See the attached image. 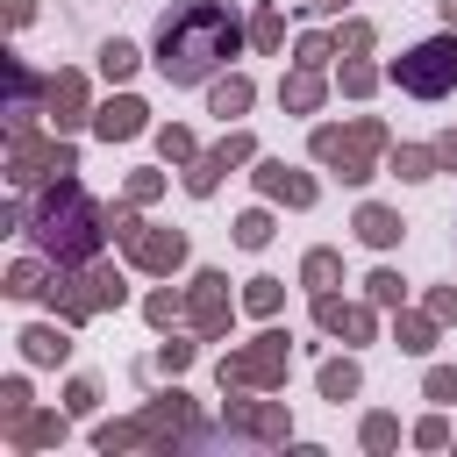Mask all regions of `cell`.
I'll list each match as a JSON object with an SVG mask.
<instances>
[{
  "instance_id": "20",
  "label": "cell",
  "mask_w": 457,
  "mask_h": 457,
  "mask_svg": "<svg viewBox=\"0 0 457 457\" xmlns=\"http://www.w3.org/2000/svg\"><path fill=\"white\" fill-rule=\"evenodd\" d=\"M428 393L436 400H457V371H428Z\"/></svg>"
},
{
  "instance_id": "9",
  "label": "cell",
  "mask_w": 457,
  "mask_h": 457,
  "mask_svg": "<svg viewBox=\"0 0 457 457\" xmlns=\"http://www.w3.org/2000/svg\"><path fill=\"white\" fill-rule=\"evenodd\" d=\"M243 107H250V79H221V86H214V114L228 121V114H243Z\"/></svg>"
},
{
  "instance_id": "21",
  "label": "cell",
  "mask_w": 457,
  "mask_h": 457,
  "mask_svg": "<svg viewBox=\"0 0 457 457\" xmlns=\"http://www.w3.org/2000/svg\"><path fill=\"white\" fill-rule=\"evenodd\" d=\"M436 157H443V164H457V136H443V143H436Z\"/></svg>"
},
{
  "instance_id": "12",
  "label": "cell",
  "mask_w": 457,
  "mask_h": 457,
  "mask_svg": "<svg viewBox=\"0 0 457 457\" xmlns=\"http://www.w3.org/2000/svg\"><path fill=\"white\" fill-rule=\"evenodd\" d=\"M21 343H29V357H36V364H50V357H64V336H57V328H29Z\"/></svg>"
},
{
  "instance_id": "22",
  "label": "cell",
  "mask_w": 457,
  "mask_h": 457,
  "mask_svg": "<svg viewBox=\"0 0 457 457\" xmlns=\"http://www.w3.org/2000/svg\"><path fill=\"white\" fill-rule=\"evenodd\" d=\"M443 14H450V29H457V0H443Z\"/></svg>"
},
{
  "instance_id": "23",
  "label": "cell",
  "mask_w": 457,
  "mask_h": 457,
  "mask_svg": "<svg viewBox=\"0 0 457 457\" xmlns=\"http://www.w3.org/2000/svg\"><path fill=\"white\" fill-rule=\"evenodd\" d=\"M314 7H321V14H336V7H343V0H314Z\"/></svg>"
},
{
  "instance_id": "5",
  "label": "cell",
  "mask_w": 457,
  "mask_h": 457,
  "mask_svg": "<svg viewBox=\"0 0 457 457\" xmlns=\"http://www.w3.org/2000/svg\"><path fill=\"white\" fill-rule=\"evenodd\" d=\"M257 186H264V193H278V200H293V207H307V200H314V186H307V179H293L286 164H264V171H257Z\"/></svg>"
},
{
  "instance_id": "11",
  "label": "cell",
  "mask_w": 457,
  "mask_h": 457,
  "mask_svg": "<svg viewBox=\"0 0 457 457\" xmlns=\"http://www.w3.org/2000/svg\"><path fill=\"white\" fill-rule=\"evenodd\" d=\"M314 100H321V86H314V64H307V71H300V79L286 86V107H293V114H307Z\"/></svg>"
},
{
  "instance_id": "4",
  "label": "cell",
  "mask_w": 457,
  "mask_h": 457,
  "mask_svg": "<svg viewBox=\"0 0 457 457\" xmlns=\"http://www.w3.org/2000/svg\"><path fill=\"white\" fill-rule=\"evenodd\" d=\"M93 129H100L107 143H114V136H136V129H143V100H129V93H121V100H107V107L93 114Z\"/></svg>"
},
{
  "instance_id": "14",
  "label": "cell",
  "mask_w": 457,
  "mask_h": 457,
  "mask_svg": "<svg viewBox=\"0 0 457 457\" xmlns=\"http://www.w3.org/2000/svg\"><path fill=\"white\" fill-rule=\"evenodd\" d=\"M50 107H64L57 121H79V79H50Z\"/></svg>"
},
{
  "instance_id": "13",
  "label": "cell",
  "mask_w": 457,
  "mask_h": 457,
  "mask_svg": "<svg viewBox=\"0 0 457 457\" xmlns=\"http://www.w3.org/2000/svg\"><path fill=\"white\" fill-rule=\"evenodd\" d=\"M321 393H328V400H350V393H357V364H328V371H321Z\"/></svg>"
},
{
  "instance_id": "1",
  "label": "cell",
  "mask_w": 457,
  "mask_h": 457,
  "mask_svg": "<svg viewBox=\"0 0 457 457\" xmlns=\"http://www.w3.org/2000/svg\"><path fill=\"white\" fill-rule=\"evenodd\" d=\"M236 43H243V29L221 0H186L157 21V71L171 86H200L236 57Z\"/></svg>"
},
{
  "instance_id": "17",
  "label": "cell",
  "mask_w": 457,
  "mask_h": 457,
  "mask_svg": "<svg viewBox=\"0 0 457 457\" xmlns=\"http://www.w3.org/2000/svg\"><path fill=\"white\" fill-rule=\"evenodd\" d=\"M250 307L271 314V307H278V278H250Z\"/></svg>"
},
{
  "instance_id": "18",
  "label": "cell",
  "mask_w": 457,
  "mask_h": 457,
  "mask_svg": "<svg viewBox=\"0 0 457 457\" xmlns=\"http://www.w3.org/2000/svg\"><path fill=\"white\" fill-rule=\"evenodd\" d=\"M250 36H257V50H271V43H278V14H257V29H250Z\"/></svg>"
},
{
  "instance_id": "19",
  "label": "cell",
  "mask_w": 457,
  "mask_h": 457,
  "mask_svg": "<svg viewBox=\"0 0 457 457\" xmlns=\"http://www.w3.org/2000/svg\"><path fill=\"white\" fill-rule=\"evenodd\" d=\"M307 278H314V286H321V278H336V257H328V250H314V257H307Z\"/></svg>"
},
{
  "instance_id": "16",
  "label": "cell",
  "mask_w": 457,
  "mask_h": 457,
  "mask_svg": "<svg viewBox=\"0 0 457 457\" xmlns=\"http://www.w3.org/2000/svg\"><path fill=\"white\" fill-rule=\"evenodd\" d=\"M264 236H271V221H264V214H243V221H236V243H250V250H257Z\"/></svg>"
},
{
  "instance_id": "8",
  "label": "cell",
  "mask_w": 457,
  "mask_h": 457,
  "mask_svg": "<svg viewBox=\"0 0 457 457\" xmlns=\"http://www.w3.org/2000/svg\"><path fill=\"white\" fill-rule=\"evenodd\" d=\"M100 71H107V79H129V71H136V43H121V36L100 43Z\"/></svg>"
},
{
  "instance_id": "7",
  "label": "cell",
  "mask_w": 457,
  "mask_h": 457,
  "mask_svg": "<svg viewBox=\"0 0 457 457\" xmlns=\"http://www.w3.org/2000/svg\"><path fill=\"white\" fill-rule=\"evenodd\" d=\"M136 257H143L150 271H171V264L186 257V243H179V236H143V243H136Z\"/></svg>"
},
{
  "instance_id": "15",
  "label": "cell",
  "mask_w": 457,
  "mask_h": 457,
  "mask_svg": "<svg viewBox=\"0 0 457 457\" xmlns=\"http://www.w3.org/2000/svg\"><path fill=\"white\" fill-rule=\"evenodd\" d=\"M7 293H14V300L43 293V264H14V271H7Z\"/></svg>"
},
{
  "instance_id": "2",
  "label": "cell",
  "mask_w": 457,
  "mask_h": 457,
  "mask_svg": "<svg viewBox=\"0 0 457 457\" xmlns=\"http://www.w3.org/2000/svg\"><path fill=\"white\" fill-rule=\"evenodd\" d=\"M114 214H100L71 179L57 186V193H43V207H36V243L57 257V264H86L93 250H100V228H107Z\"/></svg>"
},
{
  "instance_id": "6",
  "label": "cell",
  "mask_w": 457,
  "mask_h": 457,
  "mask_svg": "<svg viewBox=\"0 0 457 457\" xmlns=\"http://www.w3.org/2000/svg\"><path fill=\"white\" fill-rule=\"evenodd\" d=\"M357 236L386 250V243H400V214H386V207H364V214H357Z\"/></svg>"
},
{
  "instance_id": "10",
  "label": "cell",
  "mask_w": 457,
  "mask_h": 457,
  "mask_svg": "<svg viewBox=\"0 0 457 457\" xmlns=\"http://www.w3.org/2000/svg\"><path fill=\"white\" fill-rule=\"evenodd\" d=\"M436 164H443L436 150H393V171H400V179H428Z\"/></svg>"
},
{
  "instance_id": "3",
  "label": "cell",
  "mask_w": 457,
  "mask_h": 457,
  "mask_svg": "<svg viewBox=\"0 0 457 457\" xmlns=\"http://www.w3.org/2000/svg\"><path fill=\"white\" fill-rule=\"evenodd\" d=\"M393 86L414 93V100H443V93L457 86V36H428V43H414V50L393 64Z\"/></svg>"
}]
</instances>
